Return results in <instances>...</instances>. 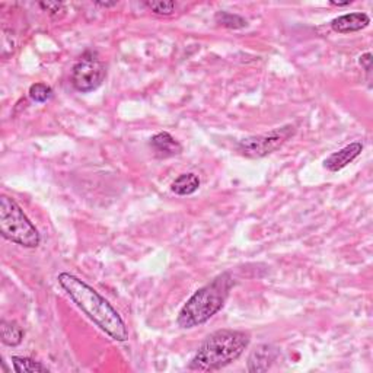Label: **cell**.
Masks as SVG:
<instances>
[{"mask_svg": "<svg viewBox=\"0 0 373 373\" xmlns=\"http://www.w3.org/2000/svg\"><path fill=\"white\" fill-rule=\"evenodd\" d=\"M57 280L78 308L85 312L88 318L92 319L105 334L120 343L128 340V330L123 318L93 287L70 273L58 274Z\"/></svg>", "mask_w": 373, "mask_h": 373, "instance_id": "1", "label": "cell"}, {"mask_svg": "<svg viewBox=\"0 0 373 373\" xmlns=\"http://www.w3.org/2000/svg\"><path fill=\"white\" fill-rule=\"evenodd\" d=\"M248 332L219 330L210 334L188 365L190 370L214 372L238 360L249 346Z\"/></svg>", "mask_w": 373, "mask_h": 373, "instance_id": "2", "label": "cell"}, {"mask_svg": "<svg viewBox=\"0 0 373 373\" xmlns=\"http://www.w3.org/2000/svg\"><path fill=\"white\" fill-rule=\"evenodd\" d=\"M234 286L229 273H222L192 295L178 314V326L190 330L203 326L223 308Z\"/></svg>", "mask_w": 373, "mask_h": 373, "instance_id": "3", "label": "cell"}, {"mask_svg": "<svg viewBox=\"0 0 373 373\" xmlns=\"http://www.w3.org/2000/svg\"><path fill=\"white\" fill-rule=\"evenodd\" d=\"M0 234L10 242L25 248H37L40 234L15 200L8 196L0 199Z\"/></svg>", "mask_w": 373, "mask_h": 373, "instance_id": "4", "label": "cell"}, {"mask_svg": "<svg viewBox=\"0 0 373 373\" xmlns=\"http://www.w3.org/2000/svg\"><path fill=\"white\" fill-rule=\"evenodd\" d=\"M295 126L287 124L274 128L269 131V133L247 137L238 143V152L247 156V158H264V156L280 149L283 144L295 135Z\"/></svg>", "mask_w": 373, "mask_h": 373, "instance_id": "5", "label": "cell"}, {"mask_svg": "<svg viewBox=\"0 0 373 373\" xmlns=\"http://www.w3.org/2000/svg\"><path fill=\"white\" fill-rule=\"evenodd\" d=\"M106 76L104 63L95 53L87 52L71 70V85L82 93L98 89Z\"/></svg>", "mask_w": 373, "mask_h": 373, "instance_id": "6", "label": "cell"}, {"mask_svg": "<svg viewBox=\"0 0 373 373\" xmlns=\"http://www.w3.org/2000/svg\"><path fill=\"white\" fill-rule=\"evenodd\" d=\"M362 150H363V144L360 142L347 144V146L343 148L341 150L334 152L332 155H330L328 158L326 159V162H324V166H326L327 170L331 172L340 171L348 163H352L357 158V156L362 153Z\"/></svg>", "mask_w": 373, "mask_h": 373, "instance_id": "7", "label": "cell"}, {"mask_svg": "<svg viewBox=\"0 0 373 373\" xmlns=\"http://www.w3.org/2000/svg\"><path fill=\"white\" fill-rule=\"evenodd\" d=\"M370 23V18L362 12H356V14H347L332 19L331 28L339 34H348L356 32L366 28Z\"/></svg>", "mask_w": 373, "mask_h": 373, "instance_id": "8", "label": "cell"}, {"mask_svg": "<svg viewBox=\"0 0 373 373\" xmlns=\"http://www.w3.org/2000/svg\"><path fill=\"white\" fill-rule=\"evenodd\" d=\"M150 146L159 158H172V156L183 152V146L179 144V142L175 140V137H172L170 133H166V131L155 135L150 139Z\"/></svg>", "mask_w": 373, "mask_h": 373, "instance_id": "9", "label": "cell"}, {"mask_svg": "<svg viewBox=\"0 0 373 373\" xmlns=\"http://www.w3.org/2000/svg\"><path fill=\"white\" fill-rule=\"evenodd\" d=\"M274 360H275L274 348L269 344H262L251 353V356L248 359V370L249 372H266L270 369Z\"/></svg>", "mask_w": 373, "mask_h": 373, "instance_id": "10", "label": "cell"}, {"mask_svg": "<svg viewBox=\"0 0 373 373\" xmlns=\"http://www.w3.org/2000/svg\"><path fill=\"white\" fill-rule=\"evenodd\" d=\"M200 187V179L196 174H181L172 183V191L178 196H190Z\"/></svg>", "mask_w": 373, "mask_h": 373, "instance_id": "11", "label": "cell"}, {"mask_svg": "<svg viewBox=\"0 0 373 373\" xmlns=\"http://www.w3.org/2000/svg\"><path fill=\"white\" fill-rule=\"evenodd\" d=\"M0 337H2V341L6 346H18L21 344L23 339V330L18 326L16 322L12 321H2V326H0Z\"/></svg>", "mask_w": 373, "mask_h": 373, "instance_id": "12", "label": "cell"}, {"mask_svg": "<svg viewBox=\"0 0 373 373\" xmlns=\"http://www.w3.org/2000/svg\"><path fill=\"white\" fill-rule=\"evenodd\" d=\"M12 365L16 373H48V369L41 365L40 362H35L34 359L30 357H12Z\"/></svg>", "mask_w": 373, "mask_h": 373, "instance_id": "13", "label": "cell"}, {"mask_svg": "<svg viewBox=\"0 0 373 373\" xmlns=\"http://www.w3.org/2000/svg\"><path fill=\"white\" fill-rule=\"evenodd\" d=\"M216 22H218L219 25L226 27V28H231V30L245 28L247 23H248L242 16L231 14V12H225V10L218 12V14H216Z\"/></svg>", "mask_w": 373, "mask_h": 373, "instance_id": "14", "label": "cell"}, {"mask_svg": "<svg viewBox=\"0 0 373 373\" xmlns=\"http://www.w3.org/2000/svg\"><path fill=\"white\" fill-rule=\"evenodd\" d=\"M28 93H30V98L38 104H44L53 98V89L43 82L34 83V85L30 88Z\"/></svg>", "mask_w": 373, "mask_h": 373, "instance_id": "15", "label": "cell"}, {"mask_svg": "<svg viewBox=\"0 0 373 373\" xmlns=\"http://www.w3.org/2000/svg\"><path fill=\"white\" fill-rule=\"evenodd\" d=\"M146 6L158 15H171L177 8L174 2H148Z\"/></svg>", "mask_w": 373, "mask_h": 373, "instance_id": "16", "label": "cell"}, {"mask_svg": "<svg viewBox=\"0 0 373 373\" xmlns=\"http://www.w3.org/2000/svg\"><path fill=\"white\" fill-rule=\"evenodd\" d=\"M40 6L44 10L50 12L52 15H57L58 12H62L65 9V5L63 3H58V2H43V3H40Z\"/></svg>", "mask_w": 373, "mask_h": 373, "instance_id": "17", "label": "cell"}, {"mask_svg": "<svg viewBox=\"0 0 373 373\" xmlns=\"http://www.w3.org/2000/svg\"><path fill=\"white\" fill-rule=\"evenodd\" d=\"M359 63L362 65V67H363V69L368 71V74H369V71H370V65H372V54H370V53L363 54L362 57H360Z\"/></svg>", "mask_w": 373, "mask_h": 373, "instance_id": "18", "label": "cell"}, {"mask_svg": "<svg viewBox=\"0 0 373 373\" xmlns=\"http://www.w3.org/2000/svg\"><path fill=\"white\" fill-rule=\"evenodd\" d=\"M352 3V0H350V2H344V3H337V2H331V5H334V6H347V5H350Z\"/></svg>", "mask_w": 373, "mask_h": 373, "instance_id": "19", "label": "cell"}]
</instances>
